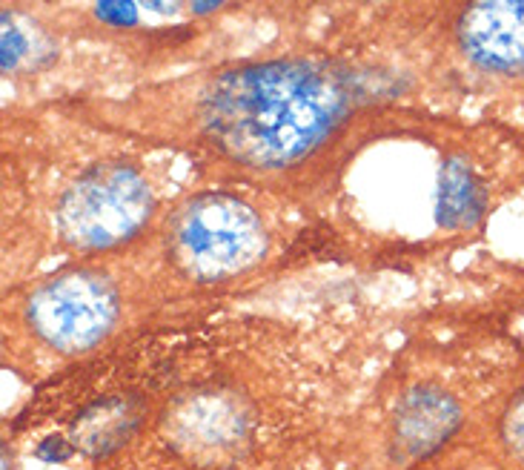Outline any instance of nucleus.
Segmentation results:
<instances>
[{
    "label": "nucleus",
    "instance_id": "nucleus-1",
    "mask_svg": "<svg viewBox=\"0 0 524 470\" xmlns=\"http://www.w3.org/2000/svg\"><path fill=\"white\" fill-rule=\"evenodd\" d=\"M353 121V98L310 61H264L215 75L192 104L201 147L264 175L301 167Z\"/></svg>",
    "mask_w": 524,
    "mask_h": 470
},
{
    "label": "nucleus",
    "instance_id": "nucleus-2",
    "mask_svg": "<svg viewBox=\"0 0 524 470\" xmlns=\"http://www.w3.org/2000/svg\"><path fill=\"white\" fill-rule=\"evenodd\" d=\"M169 256L195 281H224L255 267L270 235L261 213L238 195H198L169 218Z\"/></svg>",
    "mask_w": 524,
    "mask_h": 470
},
{
    "label": "nucleus",
    "instance_id": "nucleus-3",
    "mask_svg": "<svg viewBox=\"0 0 524 470\" xmlns=\"http://www.w3.org/2000/svg\"><path fill=\"white\" fill-rule=\"evenodd\" d=\"M155 213V193L144 172L124 161L84 170L58 198L55 221L61 238L81 253H106L141 230Z\"/></svg>",
    "mask_w": 524,
    "mask_h": 470
},
{
    "label": "nucleus",
    "instance_id": "nucleus-4",
    "mask_svg": "<svg viewBox=\"0 0 524 470\" xmlns=\"http://www.w3.org/2000/svg\"><path fill=\"white\" fill-rule=\"evenodd\" d=\"M118 290L95 270H69L49 278L26 301V321L35 336L58 353H84L118 321Z\"/></svg>",
    "mask_w": 524,
    "mask_h": 470
},
{
    "label": "nucleus",
    "instance_id": "nucleus-5",
    "mask_svg": "<svg viewBox=\"0 0 524 470\" xmlns=\"http://www.w3.org/2000/svg\"><path fill=\"white\" fill-rule=\"evenodd\" d=\"M467 64L490 78H524V0H473L459 18Z\"/></svg>",
    "mask_w": 524,
    "mask_h": 470
},
{
    "label": "nucleus",
    "instance_id": "nucleus-6",
    "mask_svg": "<svg viewBox=\"0 0 524 470\" xmlns=\"http://www.w3.org/2000/svg\"><path fill=\"white\" fill-rule=\"evenodd\" d=\"M167 430L184 453L207 462L221 459L247 442L250 413L247 405L227 390H204L172 407Z\"/></svg>",
    "mask_w": 524,
    "mask_h": 470
},
{
    "label": "nucleus",
    "instance_id": "nucleus-7",
    "mask_svg": "<svg viewBox=\"0 0 524 470\" xmlns=\"http://www.w3.org/2000/svg\"><path fill=\"white\" fill-rule=\"evenodd\" d=\"M462 425L459 402L436 385L413 387L396 410L393 436L404 459H424L439 450Z\"/></svg>",
    "mask_w": 524,
    "mask_h": 470
},
{
    "label": "nucleus",
    "instance_id": "nucleus-8",
    "mask_svg": "<svg viewBox=\"0 0 524 470\" xmlns=\"http://www.w3.org/2000/svg\"><path fill=\"white\" fill-rule=\"evenodd\" d=\"M138 428V405L124 396H109L78 413L72 422V445L86 456H106L118 450Z\"/></svg>",
    "mask_w": 524,
    "mask_h": 470
},
{
    "label": "nucleus",
    "instance_id": "nucleus-9",
    "mask_svg": "<svg viewBox=\"0 0 524 470\" xmlns=\"http://www.w3.org/2000/svg\"><path fill=\"white\" fill-rule=\"evenodd\" d=\"M482 198L476 187V175L467 170V164L453 158L444 167V181H441V218L467 224L479 215Z\"/></svg>",
    "mask_w": 524,
    "mask_h": 470
},
{
    "label": "nucleus",
    "instance_id": "nucleus-10",
    "mask_svg": "<svg viewBox=\"0 0 524 470\" xmlns=\"http://www.w3.org/2000/svg\"><path fill=\"white\" fill-rule=\"evenodd\" d=\"M502 442L507 453L524 465V390L507 405L502 416Z\"/></svg>",
    "mask_w": 524,
    "mask_h": 470
},
{
    "label": "nucleus",
    "instance_id": "nucleus-11",
    "mask_svg": "<svg viewBox=\"0 0 524 470\" xmlns=\"http://www.w3.org/2000/svg\"><path fill=\"white\" fill-rule=\"evenodd\" d=\"M98 15H101L104 21L115 23V26H129V23L138 21L135 6H132L129 0H101V3H98Z\"/></svg>",
    "mask_w": 524,
    "mask_h": 470
},
{
    "label": "nucleus",
    "instance_id": "nucleus-12",
    "mask_svg": "<svg viewBox=\"0 0 524 470\" xmlns=\"http://www.w3.org/2000/svg\"><path fill=\"white\" fill-rule=\"evenodd\" d=\"M72 448H75V445H69L63 436H49L41 448H38V456L46 459V462H63V459H69Z\"/></svg>",
    "mask_w": 524,
    "mask_h": 470
},
{
    "label": "nucleus",
    "instance_id": "nucleus-13",
    "mask_svg": "<svg viewBox=\"0 0 524 470\" xmlns=\"http://www.w3.org/2000/svg\"><path fill=\"white\" fill-rule=\"evenodd\" d=\"M147 9L152 12H161V15H169V12H175V6H178V0H141Z\"/></svg>",
    "mask_w": 524,
    "mask_h": 470
},
{
    "label": "nucleus",
    "instance_id": "nucleus-14",
    "mask_svg": "<svg viewBox=\"0 0 524 470\" xmlns=\"http://www.w3.org/2000/svg\"><path fill=\"white\" fill-rule=\"evenodd\" d=\"M192 6H195V12H210V9H215L221 0H189Z\"/></svg>",
    "mask_w": 524,
    "mask_h": 470
}]
</instances>
